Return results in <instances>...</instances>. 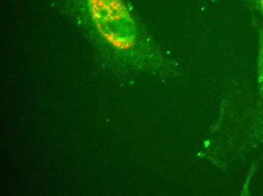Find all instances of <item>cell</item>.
Returning a JSON list of instances; mask_svg holds the SVG:
<instances>
[{"mask_svg": "<svg viewBox=\"0 0 263 196\" xmlns=\"http://www.w3.org/2000/svg\"><path fill=\"white\" fill-rule=\"evenodd\" d=\"M66 12H82L114 48L127 52L139 39L137 20L125 0H61Z\"/></svg>", "mask_w": 263, "mask_h": 196, "instance_id": "1", "label": "cell"}, {"mask_svg": "<svg viewBox=\"0 0 263 196\" xmlns=\"http://www.w3.org/2000/svg\"><path fill=\"white\" fill-rule=\"evenodd\" d=\"M259 46H258L257 79L259 92L263 97V27L258 30Z\"/></svg>", "mask_w": 263, "mask_h": 196, "instance_id": "2", "label": "cell"}, {"mask_svg": "<svg viewBox=\"0 0 263 196\" xmlns=\"http://www.w3.org/2000/svg\"><path fill=\"white\" fill-rule=\"evenodd\" d=\"M255 5L259 13L263 16V0H255Z\"/></svg>", "mask_w": 263, "mask_h": 196, "instance_id": "3", "label": "cell"}]
</instances>
